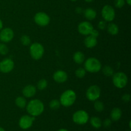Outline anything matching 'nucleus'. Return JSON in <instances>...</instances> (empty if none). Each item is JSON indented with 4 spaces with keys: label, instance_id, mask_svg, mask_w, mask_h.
<instances>
[{
    "label": "nucleus",
    "instance_id": "6e6552de",
    "mask_svg": "<svg viewBox=\"0 0 131 131\" xmlns=\"http://www.w3.org/2000/svg\"><path fill=\"white\" fill-rule=\"evenodd\" d=\"M101 14H102V18L104 19L105 21L111 22L115 18V10L111 5H105L102 8Z\"/></svg>",
    "mask_w": 131,
    "mask_h": 131
},
{
    "label": "nucleus",
    "instance_id": "a211bd4d",
    "mask_svg": "<svg viewBox=\"0 0 131 131\" xmlns=\"http://www.w3.org/2000/svg\"><path fill=\"white\" fill-rule=\"evenodd\" d=\"M111 118L113 121H118L122 117V110L118 107H115L112 110L111 112Z\"/></svg>",
    "mask_w": 131,
    "mask_h": 131
},
{
    "label": "nucleus",
    "instance_id": "a878e982",
    "mask_svg": "<svg viewBox=\"0 0 131 131\" xmlns=\"http://www.w3.org/2000/svg\"><path fill=\"white\" fill-rule=\"evenodd\" d=\"M47 86V81L46 79H42L37 83V87L39 90H43Z\"/></svg>",
    "mask_w": 131,
    "mask_h": 131
},
{
    "label": "nucleus",
    "instance_id": "f3484780",
    "mask_svg": "<svg viewBox=\"0 0 131 131\" xmlns=\"http://www.w3.org/2000/svg\"><path fill=\"white\" fill-rule=\"evenodd\" d=\"M84 16L88 20H93L97 17V12L92 8H88L84 11Z\"/></svg>",
    "mask_w": 131,
    "mask_h": 131
},
{
    "label": "nucleus",
    "instance_id": "473e14b6",
    "mask_svg": "<svg viewBox=\"0 0 131 131\" xmlns=\"http://www.w3.org/2000/svg\"><path fill=\"white\" fill-rule=\"evenodd\" d=\"M122 101H124V102H129V101H130V94H128V93H126V94H124V95L122 96Z\"/></svg>",
    "mask_w": 131,
    "mask_h": 131
},
{
    "label": "nucleus",
    "instance_id": "b1692460",
    "mask_svg": "<svg viewBox=\"0 0 131 131\" xmlns=\"http://www.w3.org/2000/svg\"><path fill=\"white\" fill-rule=\"evenodd\" d=\"M94 109L95 110V111L99 113L103 111V110H104V105L103 102L98 101V100L94 101Z\"/></svg>",
    "mask_w": 131,
    "mask_h": 131
},
{
    "label": "nucleus",
    "instance_id": "4c0bfd02",
    "mask_svg": "<svg viewBox=\"0 0 131 131\" xmlns=\"http://www.w3.org/2000/svg\"><path fill=\"white\" fill-rule=\"evenodd\" d=\"M58 131H69V130H67V129H60V130H58Z\"/></svg>",
    "mask_w": 131,
    "mask_h": 131
},
{
    "label": "nucleus",
    "instance_id": "e433bc0d",
    "mask_svg": "<svg viewBox=\"0 0 131 131\" xmlns=\"http://www.w3.org/2000/svg\"><path fill=\"white\" fill-rule=\"evenodd\" d=\"M126 3L130 6L131 5V0H126Z\"/></svg>",
    "mask_w": 131,
    "mask_h": 131
},
{
    "label": "nucleus",
    "instance_id": "39448f33",
    "mask_svg": "<svg viewBox=\"0 0 131 131\" xmlns=\"http://www.w3.org/2000/svg\"><path fill=\"white\" fill-rule=\"evenodd\" d=\"M29 53L32 58L38 60L43 56L44 53V47L41 43L38 42L33 43L29 47Z\"/></svg>",
    "mask_w": 131,
    "mask_h": 131
},
{
    "label": "nucleus",
    "instance_id": "f03ea898",
    "mask_svg": "<svg viewBox=\"0 0 131 131\" xmlns=\"http://www.w3.org/2000/svg\"><path fill=\"white\" fill-rule=\"evenodd\" d=\"M76 100V93L72 90H67L61 95L60 102L64 107H70L72 106Z\"/></svg>",
    "mask_w": 131,
    "mask_h": 131
},
{
    "label": "nucleus",
    "instance_id": "ea45409f",
    "mask_svg": "<svg viewBox=\"0 0 131 131\" xmlns=\"http://www.w3.org/2000/svg\"><path fill=\"white\" fill-rule=\"evenodd\" d=\"M0 131H5V130L3 127H0Z\"/></svg>",
    "mask_w": 131,
    "mask_h": 131
},
{
    "label": "nucleus",
    "instance_id": "f8f14e48",
    "mask_svg": "<svg viewBox=\"0 0 131 131\" xmlns=\"http://www.w3.org/2000/svg\"><path fill=\"white\" fill-rule=\"evenodd\" d=\"M14 68V62L12 59L5 58L0 62V72L4 74L10 72Z\"/></svg>",
    "mask_w": 131,
    "mask_h": 131
},
{
    "label": "nucleus",
    "instance_id": "6ab92c4d",
    "mask_svg": "<svg viewBox=\"0 0 131 131\" xmlns=\"http://www.w3.org/2000/svg\"><path fill=\"white\" fill-rule=\"evenodd\" d=\"M73 60L77 64H82L85 60V56L83 52L77 51L73 55Z\"/></svg>",
    "mask_w": 131,
    "mask_h": 131
},
{
    "label": "nucleus",
    "instance_id": "c756f323",
    "mask_svg": "<svg viewBox=\"0 0 131 131\" xmlns=\"http://www.w3.org/2000/svg\"><path fill=\"white\" fill-rule=\"evenodd\" d=\"M125 0H115V5L118 8H121L125 5Z\"/></svg>",
    "mask_w": 131,
    "mask_h": 131
},
{
    "label": "nucleus",
    "instance_id": "4468645a",
    "mask_svg": "<svg viewBox=\"0 0 131 131\" xmlns=\"http://www.w3.org/2000/svg\"><path fill=\"white\" fill-rule=\"evenodd\" d=\"M53 79L55 82L58 83H63L67 81L68 79V75L65 71L61 70H57L53 74Z\"/></svg>",
    "mask_w": 131,
    "mask_h": 131
},
{
    "label": "nucleus",
    "instance_id": "2f4dec72",
    "mask_svg": "<svg viewBox=\"0 0 131 131\" xmlns=\"http://www.w3.org/2000/svg\"><path fill=\"white\" fill-rule=\"evenodd\" d=\"M111 123H112V122H111V119L107 118V119H106V120H104L102 124H103V125H104V127H109L111 126Z\"/></svg>",
    "mask_w": 131,
    "mask_h": 131
},
{
    "label": "nucleus",
    "instance_id": "412c9836",
    "mask_svg": "<svg viewBox=\"0 0 131 131\" xmlns=\"http://www.w3.org/2000/svg\"><path fill=\"white\" fill-rule=\"evenodd\" d=\"M90 124L92 125V127L95 129H99L101 127L102 125V121L101 118L97 116H92L90 118Z\"/></svg>",
    "mask_w": 131,
    "mask_h": 131
},
{
    "label": "nucleus",
    "instance_id": "c85d7f7f",
    "mask_svg": "<svg viewBox=\"0 0 131 131\" xmlns=\"http://www.w3.org/2000/svg\"><path fill=\"white\" fill-rule=\"evenodd\" d=\"M8 47L5 44V43H0V54L6 55L8 53Z\"/></svg>",
    "mask_w": 131,
    "mask_h": 131
},
{
    "label": "nucleus",
    "instance_id": "f704fd0d",
    "mask_svg": "<svg viewBox=\"0 0 131 131\" xmlns=\"http://www.w3.org/2000/svg\"><path fill=\"white\" fill-rule=\"evenodd\" d=\"M75 12H76L78 14H81V13L83 12V8H81V7L76 8V9H75Z\"/></svg>",
    "mask_w": 131,
    "mask_h": 131
},
{
    "label": "nucleus",
    "instance_id": "bb28decb",
    "mask_svg": "<svg viewBox=\"0 0 131 131\" xmlns=\"http://www.w3.org/2000/svg\"><path fill=\"white\" fill-rule=\"evenodd\" d=\"M20 42L24 46H28L30 45L31 43V39L30 37L29 36L26 35H24L20 38Z\"/></svg>",
    "mask_w": 131,
    "mask_h": 131
},
{
    "label": "nucleus",
    "instance_id": "9b49d317",
    "mask_svg": "<svg viewBox=\"0 0 131 131\" xmlns=\"http://www.w3.org/2000/svg\"><path fill=\"white\" fill-rule=\"evenodd\" d=\"M34 116H30V115H24L21 116L19 119V125L22 129L26 130L30 128L33 125V123L35 120Z\"/></svg>",
    "mask_w": 131,
    "mask_h": 131
},
{
    "label": "nucleus",
    "instance_id": "9d476101",
    "mask_svg": "<svg viewBox=\"0 0 131 131\" xmlns=\"http://www.w3.org/2000/svg\"><path fill=\"white\" fill-rule=\"evenodd\" d=\"M14 37V32L11 28H5L0 31V40L3 43H8L12 40Z\"/></svg>",
    "mask_w": 131,
    "mask_h": 131
},
{
    "label": "nucleus",
    "instance_id": "1a4fd4ad",
    "mask_svg": "<svg viewBox=\"0 0 131 131\" xmlns=\"http://www.w3.org/2000/svg\"><path fill=\"white\" fill-rule=\"evenodd\" d=\"M34 20L37 25L44 27L49 24L50 17L46 13L40 12L35 14L34 17Z\"/></svg>",
    "mask_w": 131,
    "mask_h": 131
},
{
    "label": "nucleus",
    "instance_id": "7ed1b4c3",
    "mask_svg": "<svg viewBox=\"0 0 131 131\" xmlns=\"http://www.w3.org/2000/svg\"><path fill=\"white\" fill-rule=\"evenodd\" d=\"M102 65L99 60L95 58H89L84 62V69L90 73H97L101 70Z\"/></svg>",
    "mask_w": 131,
    "mask_h": 131
},
{
    "label": "nucleus",
    "instance_id": "c9c22d12",
    "mask_svg": "<svg viewBox=\"0 0 131 131\" xmlns=\"http://www.w3.org/2000/svg\"><path fill=\"white\" fill-rule=\"evenodd\" d=\"M3 23L1 19H0V31L3 29Z\"/></svg>",
    "mask_w": 131,
    "mask_h": 131
},
{
    "label": "nucleus",
    "instance_id": "58836bf2",
    "mask_svg": "<svg viewBox=\"0 0 131 131\" xmlns=\"http://www.w3.org/2000/svg\"><path fill=\"white\" fill-rule=\"evenodd\" d=\"M84 1H85L86 2H87V3H91V2H92L93 0H84Z\"/></svg>",
    "mask_w": 131,
    "mask_h": 131
},
{
    "label": "nucleus",
    "instance_id": "cd10ccee",
    "mask_svg": "<svg viewBox=\"0 0 131 131\" xmlns=\"http://www.w3.org/2000/svg\"><path fill=\"white\" fill-rule=\"evenodd\" d=\"M86 70L84 68H78L75 72V74L77 78H83L86 75Z\"/></svg>",
    "mask_w": 131,
    "mask_h": 131
},
{
    "label": "nucleus",
    "instance_id": "20e7f679",
    "mask_svg": "<svg viewBox=\"0 0 131 131\" xmlns=\"http://www.w3.org/2000/svg\"><path fill=\"white\" fill-rule=\"evenodd\" d=\"M113 83L118 88H124L128 83V78L124 72H118L113 75Z\"/></svg>",
    "mask_w": 131,
    "mask_h": 131
},
{
    "label": "nucleus",
    "instance_id": "5701e85b",
    "mask_svg": "<svg viewBox=\"0 0 131 131\" xmlns=\"http://www.w3.org/2000/svg\"><path fill=\"white\" fill-rule=\"evenodd\" d=\"M102 72H103V74L107 77L113 76V75L115 74L114 73V69L111 67L109 66V65L105 66L102 69Z\"/></svg>",
    "mask_w": 131,
    "mask_h": 131
},
{
    "label": "nucleus",
    "instance_id": "79ce46f5",
    "mask_svg": "<svg viewBox=\"0 0 131 131\" xmlns=\"http://www.w3.org/2000/svg\"><path fill=\"white\" fill-rule=\"evenodd\" d=\"M126 131H130V130H126Z\"/></svg>",
    "mask_w": 131,
    "mask_h": 131
},
{
    "label": "nucleus",
    "instance_id": "393cba45",
    "mask_svg": "<svg viewBox=\"0 0 131 131\" xmlns=\"http://www.w3.org/2000/svg\"><path fill=\"white\" fill-rule=\"evenodd\" d=\"M61 104L59 100L58 99H53L49 103V107L52 110H57L60 108Z\"/></svg>",
    "mask_w": 131,
    "mask_h": 131
},
{
    "label": "nucleus",
    "instance_id": "7c9ffc66",
    "mask_svg": "<svg viewBox=\"0 0 131 131\" xmlns=\"http://www.w3.org/2000/svg\"><path fill=\"white\" fill-rule=\"evenodd\" d=\"M106 27H107V24H106L105 20H101L98 23V28L99 29L104 30V29H106Z\"/></svg>",
    "mask_w": 131,
    "mask_h": 131
},
{
    "label": "nucleus",
    "instance_id": "72a5a7b5",
    "mask_svg": "<svg viewBox=\"0 0 131 131\" xmlns=\"http://www.w3.org/2000/svg\"><path fill=\"white\" fill-rule=\"evenodd\" d=\"M89 35H91V36H92V37H95V38H97V37H99V31L97 30V29H93V30L92 31V32H91L90 34Z\"/></svg>",
    "mask_w": 131,
    "mask_h": 131
},
{
    "label": "nucleus",
    "instance_id": "f257e3e1",
    "mask_svg": "<svg viewBox=\"0 0 131 131\" xmlns=\"http://www.w3.org/2000/svg\"><path fill=\"white\" fill-rule=\"evenodd\" d=\"M26 111L30 116H40L44 111V104L39 99H33L27 104Z\"/></svg>",
    "mask_w": 131,
    "mask_h": 131
},
{
    "label": "nucleus",
    "instance_id": "423d86ee",
    "mask_svg": "<svg viewBox=\"0 0 131 131\" xmlns=\"http://www.w3.org/2000/svg\"><path fill=\"white\" fill-rule=\"evenodd\" d=\"M72 120L78 125H84L89 120V115L84 110H78L73 114Z\"/></svg>",
    "mask_w": 131,
    "mask_h": 131
},
{
    "label": "nucleus",
    "instance_id": "ddd939ff",
    "mask_svg": "<svg viewBox=\"0 0 131 131\" xmlns=\"http://www.w3.org/2000/svg\"><path fill=\"white\" fill-rule=\"evenodd\" d=\"M93 27L92 24L88 21H83L79 23L78 25V29L80 34L83 35L88 36L90 34L92 31L93 30Z\"/></svg>",
    "mask_w": 131,
    "mask_h": 131
},
{
    "label": "nucleus",
    "instance_id": "4be33fe9",
    "mask_svg": "<svg viewBox=\"0 0 131 131\" xmlns=\"http://www.w3.org/2000/svg\"><path fill=\"white\" fill-rule=\"evenodd\" d=\"M15 102L16 106L20 109H24V107H26V106L27 105L26 99L23 97H20H20H17L15 101Z\"/></svg>",
    "mask_w": 131,
    "mask_h": 131
},
{
    "label": "nucleus",
    "instance_id": "aec40b11",
    "mask_svg": "<svg viewBox=\"0 0 131 131\" xmlns=\"http://www.w3.org/2000/svg\"><path fill=\"white\" fill-rule=\"evenodd\" d=\"M106 28L108 33L111 35H116L119 32L118 26L115 23H110Z\"/></svg>",
    "mask_w": 131,
    "mask_h": 131
},
{
    "label": "nucleus",
    "instance_id": "dca6fc26",
    "mask_svg": "<svg viewBox=\"0 0 131 131\" xmlns=\"http://www.w3.org/2000/svg\"><path fill=\"white\" fill-rule=\"evenodd\" d=\"M84 46L87 48H93L95 47L97 44V40L95 37H92L91 35H88L85 38L84 40Z\"/></svg>",
    "mask_w": 131,
    "mask_h": 131
},
{
    "label": "nucleus",
    "instance_id": "a19ab883",
    "mask_svg": "<svg viewBox=\"0 0 131 131\" xmlns=\"http://www.w3.org/2000/svg\"><path fill=\"white\" fill-rule=\"evenodd\" d=\"M70 1H78V0H70Z\"/></svg>",
    "mask_w": 131,
    "mask_h": 131
},
{
    "label": "nucleus",
    "instance_id": "2eb2a0df",
    "mask_svg": "<svg viewBox=\"0 0 131 131\" xmlns=\"http://www.w3.org/2000/svg\"><path fill=\"white\" fill-rule=\"evenodd\" d=\"M37 92V88L32 84L26 85L23 90V94L26 98L33 97Z\"/></svg>",
    "mask_w": 131,
    "mask_h": 131
},
{
    "label": "nucleus",
    "instance_id": "0eeeda50",
    "mask_svg": "<svg viewBox=\"0 0 131 131\" xmlns=\"http://www.w3.org/2000/svg\"><path fill=\"white\" fill-rule=\"evenodd\" d=\"M101 88L97 85H92L87 89L86 92V98L90 101H95L101 96Z\"/></svg>",
    "mask_w": 131,
    "mask_h": 131
}]
</instances>
